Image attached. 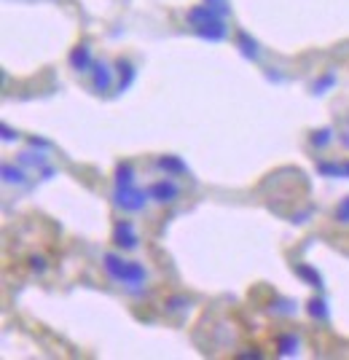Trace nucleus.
Returning a JSON list of instances; mask_svg holds the SVG:
<instances>
[{
	"mask_svg": "<svg viewBox=\"0 0 349 360\" xmlns=\"http://www.w3.org/2000/svg\"><path fill=\"white\" fill-rule=\"evenodd\" d=\"M213 11H218L221 16H228V11H231V5H228V0H204Z\"/></svg>",
	"mask_w": 349,
	"mask_h": 360,
	"instance_id": "obj_24",
	"label": "nucleus"
},
{
	"mask_svg": "<svg viewBox=\"0 0 349 360\" xmlns=\"http://www.w3.org/2000/svg\"><path fill=\"white\" fill-rule=\"evenodd\" d=\"M148 199H151L148 191L137 189V183H132V186H116V189H113V204L121 207L124 213H140Z\"/></svg>",
	"mask_w": 349,
	"mask_h": 360,
	"instance_id": "obj_2",
	"label": "nucleus"
},
{
	"mask_svg": "<svg viewBox=\"0 0 349 360\" xmlns=\"http://www.w3.org/2000/svg\"><path fill=\"white\" fill-rule=\"evenodd\" d=\"M116 186H132L134 183V167L129 162H121L116 167V180H113Z\"/></svg>",
	"mask_w": 349,
	"mask_h": 360,
	"instance_id": "obj_17",
	"label": "nucleus"
},
{
	"mask_svg": "<svg viewBox=\"0 0 349 360\" xmlns=\"http://www.w3.org/2000/svg\"><path fill=\"white\" fill-rule=\"evenodd\" d=\"M0 132H3V140H5V143H14V140H19V132L11 130L8 124H3V127H0Z\"/></svg>",
	"mask_w": 349,
	"mask_h": 360,
	"instance_id": "obj_26",
	"label": "nucleus"
},
{
	"mask_svg": "<svg viewBox=\"0 0 349 360\" xmlns=\"http://www.w3.org/2000/svg\"><path fill=\"white\" fill-rule=\"evenodd\" d=\"M145 191H148V197L154 199V202H159V204H169V202H175V199L180 197V186L175 180H167V178L151 183Z\"/></svg>",
	"mask_w": 349,
	"mask_h": 360,
	"instance_id": "obj_4",
	"label": "nucleus"
},
{
	"mask_svg": "<svg viewBox=\"0 0 349 360\" xmlns=\"http://www.w3.org/2000/svg\"><path fill=\"white\" fill-rule=\"evenodd\" d=\"M272 312H277V315H293V312H296V304L287 301V298H280L277 304H272Z\"/></svg>",
	"mask_w": 349,
	"mask_h": 360,
	"instance_id": "obj_23",
	"label": "nucleus"
},
{
	"mask_svg": "<svg viewBox=\"0 0 349 360\" xmlns=\"http://www.w3.org/2000/svg\"><path fill=\"white\" fill-rule=\"evenodd\" d=\"M102 266H105V272H108L110 280H116L119 285H124L132 293H140L143 283L148 280V269L143 263L127 261V259H121L116 253H105L102 256Z\"/></svg>",
	"mask_w": 349,
	"mask_h": 360,
	"instance_id": "obj_1",
	"label": "nucleus"
},
{
	"mask_svg": "<svg viewBox=\"0 0 349 360\" xmlns=\"http://www.w3.org/2000/svg\"><path fill=\"white\" fill-rule=\"evenodd\" d=\"M237 49L242 51L245 60H258V54H261V51H258V43H255L253 38L245 33V30L237 33Z\"/></svg>",
	"mask_w": 349,
	"mask_h": 360,
	"instance_id": "obj_13",
	"label": "nucleus"
},
{
	"mask_svg": "<svg viewBox=\"0 0 349 360\" xmlns=\"http://www.w3.org/2000/svg\"><path fill=\"white\" fill-rule=\"evenodd\" d=\"M336 221L341 224V226H349V197H344L341 202H339V207H336Z\"/></svg>",
	"mask_w": 349,
	"mask_h": 360,
	"instance_id": "obj_21",
	"label": "nucleus"
},
{
	"mask_svg": "<svg viewBox=\"0 0 349 360\" xmlns=\"http://www.w3.org/2000/svg\"><path fill=\"white\" fill-rule=\"evenodd\" d=\"M309 143L317 148V151H322V148H328L330 143H333V130L330 127H322V130H315L312 132V137H309Z\"/></svg>",
	"mask_w": 349,
	"mask_h": 360,
	"instance_id": "obj_16",
	"label": "nucleus"
},
{
	"mask_svg": "<svg viewBox=\"0 0 349 360\" xmlns=\"http://www.w3.org/2000/svg\"><path fill=\"white\" fill-rule=\"evenodd\" d=\"M193 33L199 35L202 40H210V43H221L223 38L228 35L226 27V19H215V22H207V25H196Z\"/></svg>",
	"mask_w": 349,
	"mask_h": 360,
	"instance_id": "obj_7",
	"label": "nucleus"
},
{
	"mask_svg": "<svg viewBox=\"0 0 349 360\" xmlns=\"http://www.w3.org/2000/svg\"><path fill=\"white\" fill-rule=\"evenodd\" d=\"M330 86H336V70H325L317 81L312 84V92H315V95H325Z\"/></svg>",
	"mask_w": 349,
	"mask_h": 360,
	"instance_id": "obj_15",
	"label": "nucleus"
},
{
	"mask_svg": "<svg viewBox=\"0 0 349 360\" xmlns=\"http://www.w3.org/2000/svg\"><path fill=\"white\" fill-rule=\"evenodd\" d=\"M113 73L116 70H110V65L105 60H97L95 67H92V86H95V92H110L113 89V81H116Z\"/></svg>",
	"mask_w": 349,
	"mask_h": 360,
	"instance_id": "obj_5",
	"label": "nucleus"
},
{
	"mask_svg": "<svg viewBox=\"0 0 349 360\" xmlns=\"http://www.w3.org/2000/svg\"><path fill=\"white\" fill-rule=\"evenodd\" d=\"M183 307H189V298H186V296H172V298H167V304H164L167 312H178V309H183Z\"/></svg>",
	"mask_w": 349,
	"mask_h": 360,
	"instance_id": "obj_22",
	"label": "nucleus"
},
{
	"mask_svg": "<svg viewBox=\"0 0 349 360\" xmlns=\"http://www.w3.org/2000/svg\"><path fill=\"white\" fill-rule=\"evenodd\" d=\"M306 312H309V317H315V320H328V304L322 301V298H309V304H306Z\"/></svg>",
	"mask_w": 349,
	"mask_h": 360,
	"instance_id": "obj_19",
	"label": "nucleus"
},
{
	"mask_svg": "<svg viewBox=\"0 0 349 360\" xmlns=\"http://www.w3.org/2000/svg\"><path fill=\"white\" fill-rule=\"evenodd\" d=\"M67 62H70L73 70H78V73H89L97 62L95 57H92V46H89V43H78V46L70 51Z\"/></svg>",
	"mask_w": 349,
	"mask_h": 360,
	"instance_id": "obj_6",
	"label": "nucleus"
},
{
	"mask_svg": "<svg viewBox=\"0 0 349 360\" xmlns=\"http://www.w3.org/2000/svg\"><path fill=\"white\" fill-rule=\"evenodd\" d=\"M30 145L32 148H51V143H49V140H43V137H32Z\"/></svg>",
	"mask_w": 349,
	"mask_h": 360,
	"instance_id": "obj_27",
	"label": "nucleus"
},
{
	"mask_svg": "<svg viewBox=\"0 0 349 360\" xmlns=\"http://www.w3.org/2000/svg\"><path fill=\"white\" fill-rule=\"evenodd\" d=\"M156 167H159L161 172H167V178L169 175H186L189 172V164L183 162L180 156H159V162H156Z\"/></svg>",
	"mask_w": 349,
	"mask_h": 360,
	"instance_id": "obj_11",
	"label": "nucleus"
},
{
	"mask_svg": "<svg viewBox=\"0 0 349 360\" xmlns=\"http://www.w3.org/2000/svg\"><path fill=\"white\" fill-rule=\"evenodd\" d=\"M298 350H301V339H298L296 333H282V336L277 339V352H280L282 358L298 355Z\"/></svg>",
	"mask_w": 349,
	"mask_h": 360,
	"instance_id": "obj_12",
	"label": "nucleus"
},
{
	"mask_svg": "<svg viewBox=\"0 0 349 360\" xmlns=\"http://www.w3.org/2000/svg\"><path fill=\"white\" fill-rule=\"evenodd\" d=\"M293 272H296V277H298V280H304L309 288H317V291L325 288V280H322V274H320L315 266H309V263H296V266H293Z\"/></svg>",
	"mask_w": 349,
	"mask_h": 360,
	"instance_id": "obj_9",
	"label": "nucleus"
},
{
	"mask_svg": "<svg viewBox=\"0 0 349 360\" xmlns=\"http://www.w3.org/2000/svg\"><path fill=\"white\" fill-rule=\"evenodd\" d=\"M317 172L322 178H347L344 164L339 162H317Z\"/></svg>",
	"mask_w": 349,
	"mask_h": 360,
	"instance_id": "obj_14",
	"label": "nucleus"
},
{
	"mask_svg": "<svg viewBox=\"0 0 349 360\" xmlns=\"http://www.w3.org/2000/svg\"><path fill=\"white\" fill-rule=\"evenodd\" d=\"M116 73H119V92H127L129 86L134 84V78H137V70L134 65L129 62V60H116Z\"/></svg>",
	"mask_w": 349,
	"mask_h": 360,
	"instance_id": "obj_10",
	"label": "nucleus"
},
{
	"mask_svg": "<svg viewBox=\"0 0 349 360\" xmlns=\"http://www.w3.org/2000/svg\"><path fill=\"white\" fill-rule=\"evenodd\" d=\"M339 140H341V145H344V148H349V121H347V130H344V134H341Z\"/></svg>",
	"mask_w": 349,
	"mask_h": 360,
	"instance_id": "obj_28",
	"label": "nucleus"
},
{
	"mask_svg": "<svg viewBox=\"0 0 349 360\" xmlns=\"http://www.w3.org/2000/svg\"><path fill=\"white\" fill-rule=\"evenodd\" d=\"M113 245L121 248V250H137L140 248V237L132 221H119L113 226Z\"/></svg>",
	"mask_w": 349,
	"mask_h": 360,
	"instance_id": "obj_3",
	"label": "nucleus"
},
{
	"mask_svg": "<svg viewBox=\"0 0 349 360\" xmlns=\"http://www.w3.org/2000/svg\"><path fill=\"white\" fill-rule=\"evenodd\" d=\"M19 162L25 164V167H32V169H46V156L43 154L25 151V154H19Z\"/></svg>",
	"mask_w": 349,
	"mask_h": 360,
	"instance_id": "obj_20",
	"label": "nucleus"
},
{
	"mask_svg": "<svg viewBox=\"0 0 349 360\" xmlns=\"http://www.w3.org/2000/svg\"><path fill=\"white\" fill-rule=\"evenodd\" d=\"M0 175H3L5 183H25V178H27L25 169H22V167H14V164H3Z\"/></svg>",
	"mask_w": 349,
	"mask_h": 360,
	"instance_id": "obj_18",
	"label": "nucleus"
},
{
	"mask_svg": "<svg viewBox=\"0 0 349 360\" xmlns=\"http://www.w3.org/2000/svg\"><path fill=\"white\" fill-rule=\"evenodd\" d=\"M186 19H189L191 27H196V25H207V22H215V19H226V16H221L218 11H213V8L207 5V3H202V5H193V8H189Z\"/></svg>",
	"mask_w": 349,
	"mask_h": 360,
	"instance_id": "obj_8",
	"label": "nucleus"
},
{
	"mask_svg": "<svg viewBox=\"0 0 349 360\" xmlns=\"http://www.w3.org/2000/svg\"><path fill=\"white\" fill-rule=\"evenodd\" d=\"M30 269L38 272V274H43L46 272V259L43 256H30Z\"/></svg>",
	"mask_w": 349,
	"mask_h": 360,
	"instance_id": "obj_25",
	"label": "nucleus"
}]
</instances>
